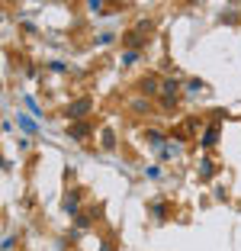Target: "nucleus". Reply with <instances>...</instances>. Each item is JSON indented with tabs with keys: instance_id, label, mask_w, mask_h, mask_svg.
Masks as SVG:
<instances>
[{
	"instance_id": "obj_9",
	"label": "nucleus",
	"mask_w": 241,
	"mask_h": 251,
	"mask_svg": "<svg viewBox=\"0 0 241 251\" xmlns=\"http://www.w3.org/2000/svg\"><path fill=\"white\" fill-rule=\"evenodd\" d=\"M212 174H216V164H212L209 158H203V161H199V177H212Z\"/></svg>"
},
{
	"instance_id": "obj_17",
	"label": "nucleus",
	"mask_w": 241,
	"mask_h": 251,
	"mask_svg": "<svg viewBox=\"0 0 241 251\" xmlns=\"http://www.w3.org/2000/svg\"><path fill=\"white\" fill-rule=\"evenodd\" d=\"M135 32H142V36H145V32H151V20H139V26H135Z\"/></svg>"
},
{
	"instance_id": "obj_18",
	"label": "nucleus",
	"mask_w": 241,
	"mask_h": 251,
	"mask_svg": "<svg viewBox=\"0 0 241 251\" xmlns=\"http://www.w3.org/2000/svg\"><path fill=\"white\" fill-rule=\"evenodd\" d=\"M45 68H48V71H55V74H65V71H68V68L61 65V61H48V65H45Z\"/></svg>"
},
{
	"instance_id": "obj_22",
	"label": "nucleus",
	"mask_w": 241,
	"mask_h": 251,
	"mask_svg": "<svg viewBox=\"0 0 241 251\" xmlns=\"http://www.w3.org/2000/svg\"><path fill=\"white\" fill-rule=\"evenodd\" d=\"M13 245H16V238H13V235L3 238V251H13Z\"/></svg>"
},
{
	"instance_id": "obj_10",
	"label": "nucleus",
	"mask_w": 241,
	"mask_h": 251,
	"mask_svg": "<svg viewBox=\"0 0 241 251\" xmlns=\"http://www.w3.org/2000/svg\"><path fill=\"white\" fill-rule=\"evenodd\" d=\"M145 139H148V142H154V148L164 145V135H161L158 129H145Z\"/></svg>"
},
{
	"instance_id": "obj_2",
	"label": "nucleus",
	"mask_w": 241,
	"mask_h": 251,
	"mask_svg": "<svg viewBox=\"0 0 241 251\" xmlns=\"http://www.w3.org/2000/svg\"><path fill=\"white\" fill-rule=\"evenodd\" d=\"M216 142H219V123H212L209 129H206V132H203V139H199V145H203V148H212Z\"/></svg>"
},
{
	"instance_id": "obj_20",
	"label": "nucleus",
	"mask_w": 241,
	"mask_h": 251,
	"mask_svg": "<svg viewBox=\"0 0 241 251\" xmlns=\"http://www.w3.org/2000/svg\"><path fill=\"white\" fill-rule=\"evenodd\" d=\"M145 174H148V177H151V180H158V177H161V168H158V164H151V168H148Z\"/></svg>"
},
{
	"instance_id": "obj_13",
	"label": "nucleus",
	"mask_w": 241,
	"mask_h": 251,
	"mask_svg": "<svg viewBox=\"0 0 241 251\" xmlns=\"http://www.w3.org/2000/svg\"><path fill=\"white\" fill-rule=\"evenodd\" d=\"M187 90H190V94H199V90H206V84L199 81V77H190V81H187Z\"/></svg>"
},
{
	"instance_id": "obj_21",
	"label": "nucleus",
	"mask_w": 241,
	"mask_h": 251,
	"mask_svg": "<svg viewBox=\"0 0 241 251\" xmlns=\"http://www.w3.org/2000/svg\"><path fill=\"white\" fill-rule=\"evenodd\" d=\"M132 61H139V52H125L122 55V65H132Z\"/></svg>"
},
{
	"instance_id": "obj_3",
	"label": "nucleus",
	"mask_w": 241,
	"mask_h": 251,
	"mask_svg": "<svg viewBox=\"0 0 241 251\" xmlns=\"http://www.w3.org/2000/svg\"><path fill=\"white\" fill-rule=\"evenodd\" d=\"M61 206H65V213L77 216V209H80V193H77V190H71V193L65 197V203H61Z\"/></svg>"
},
{
	"instance_id": "obj_8",
	"label": "nucleus",
	"mask_w": 241,
	"mask_h": 251,
	"mask_svg": "<svg viewBox=\"0 0 241 251\" xmlns=\"http://www.w3.org/2000/svg\"><path fill=\"white\" fill-rule=\"evenodd\" d=\"M16 119H20V129H23V132H29V135H36V132H39V126L32 123V116H23V113H20Z\"/></svg>"
},
{
	"instance_id": "obj_16",
	"label": "nucleus",
	"mask_w": 241,
	"mask_h": 251,
	"mask_svg": "<svg viewBox=\"0 0 241 251\" xmlns=\"http://www.w3.org/2000/svg\"><path fill=\"white\" fill-rule=\"evenodd\" d=\"M90 13H106V3H100V0H94V3H87Z\"/></svg>"
},
{
	"instance_id": "obj_11",
	"label": "nucleus",
	"mask_w": 241,
	"mask_h": 251,
	"mask_svg": "<svg viewBox=\"0 0 241 251\" xmlns=\"http://www.w3.org/2000/svg\"><path fill=\"white\" fill-rule=\"evenodd\" d=\"M103 148H106V151L116 148V135H113V129H103Z\"/></svg>"
},
{
	"instance_id": "obj_7",
	"label": "nucleus",
	"mask_w": 241,
	"mask_h": 251,
	"mask_svg": "<svg viewBox=\"0 0 241 251\" xmlns=\"http://www.w3.org/2000/svg\"><path fill=\"white\" fill-rule=\"evenodd\" d=\"M161 94L180 97V81H174V77H168V81H161Z\"/></svg>"
},
{
	"instance_id": "obj_15",
	"label": "nucleus",
	"mask_w": 241,
	"mask_h": 251,
	"mask_svg": "<svg viewBox=\"0 0 241 251\" xmlns=\"http://www.w3.org/2000/svg\"><path fill=\"white\" fill-rule=\"evenodd\" d=\"M132 110H135V113H145V110H148V100H145V97H139V100H132Z\"/></svg>"
},
{
	"instance_id": "obj_14",
	"label": "nucleus",
	"mask_w": 241,
	"mask_h": 251,
	"mask_svg": "<svg viewBox=\"0 0 241 251\" xmlns=\"http://www.w3.org/2000/svg\"><path fill=\"white\" fill-rule=\"evenodd\" d=\"M148 209H151V216H158V219H168V209L161 206V203H151Z\"/></svg>"
},
{
	"instance_id": "obj_19",
	"label": "nucleus",
	"mask_w": 241,
	"mask_h": 251,
	"mask_svg": "<svg viewBox=\"0 0 241 251\" xmlns=\"http://www.w3.org/2000/svg\"><path fill=\"white\" fill-rule=\"evenodd\" d=\"M74 222H77V229H87V226H90V216L84 213V216H77V219H74Z\"/></svg>"
},
{
	"instance_id": "obj_1",
	"label": "nucleus",
	"mask_w": 241,
	"mask_h": 251,
	"mask_svg": "<svg viewBox=\"0 0 241 251\" xmlns=\"http://www.w3.org/2000/svg\"><path fill=\"white\" fill-rule=\"evenodd\" d=\"M90 110H94V100H90V97H80V100H74L65 110V116L71 119V123H84V116H87Z\"/></svg>"
},
{
	"instance_id": "obj_6",
	"label": "nucleus",
	"mask_w": 241,
	"mask_h": 251,
	"mask_svg": "<svg viewBox=\"0 0 241 251\" xmlns=\"http://www.w3.org/2000/svg\"><path fill=\"white\" fill-rule=\"evenodd\" d=\"M142 94L145 97H161V84L154 81V77H148V81H142Z\"/></svg>"
},
{
	"instance_id": "obj_24",
	"label": "nucleus",
	"mask_w": 241,
	"mask_h": 251,
	"mask_svg": "<svg viewBox=\"0 0 241 251\" xmlns=\"http://www.w3.org/2000/svg\"><path fill=\"white\" fill-rule=\"evenodd\" d=\"M26 106H29V110H32V113H36V116H39V103H36V100H32V97H26Z\"/></svg>"
},
{
	"instance_id": "obj_5",
	"label": "nucleus",
	"mask_w": 241,
	"mask_h": 251,
	"mask_svg": "<svg viewBox=\"0 0 241 251\" xmlns=\"http://www.w3.org/2000/svg\"><path fill=\"white\" fill-rule=\"evenodd\" d=\"M125 45H129V52H139V49H145V36H142V32H129V36H125Z\"/></svg>"
},
{
	"instance_id": "obj_12",
	"label": "nucleus",
	"mask_w": 241,
	"mask_h": 251,
	"mask_svg": "<svg viewBox=\"0 0 241 251\" xmlns=\"http://www.w3.org/2000/svg\"><path fill=\"white\" fill-rule=\"evenodd\" d=\"M180 103V97H170V94H161V106L164 110H174V106Z\"/></svg>"
},
{
	"instance_id": "obj_23",
	"label": "nucleus",
	"mask_w": 241,
	"mask_h": 251,
	"mask_svg": "<svg viewBox=\"0 0 241 251\" xmlns=\"http://www.w3.org/2000/svg\"><path fill=\"white\" fill-rule=\"evenodd\" d=\"M96 42H100V45H110V42H113V32H103V36L96 39Z\"/></svg>"
},
{
	"instance_id": "obj_4",
	"label": "nucleus",
	"mask_w": 241,
	"mask_h": 251,
	"mask_svg": "<svg viewBox=\"0 0 241 251\" xmlns=\"http://www.w3.org/2000/svg\"><path fill=\"white\" fill-rule=\"evenodd\" d=\"M68 132L74 135V139H87L90 135V123L84 119V123H74V126H68Z\"/></svg>"
}]
</instances>
